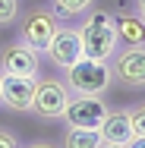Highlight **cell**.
<instances>
[{"label":"cell","instance_id":"6da1fadb","mask_svg":"<svg viewBox=\"0 0 145 148\" xmlns=\"http://www.w3.org/2000/svg\"><path fill=\"white\" fill-rule=\"evenodd\" d=\"M79 35H82V54L91 60H111L114 51L120 47L114 25V13L104 6H91L82 22H79Z\"/></svg>","mask_w":145,"mask_h":148},{"label":"cell","instance_id":"7a4b0ae2","mask_svg":"<svg viewBox=\"0 0 145 148\" xmlns=\"http://www.w3.org/2000/svg\"><path fill=\"white\" fill-rule=\"evenodd\" d=\"M63 82L73 95H85V98H101L111 88L114 73H111V60H91L82 57L73 63L69 69H63Z\"/></svg>","mask_w":145,"mask_h":148},{"label":"cell","instance_id":"3957f363","mask_svg":"<svg viewBox=\"0 0 145 148\" xmlns=\"http://www.w3.org/2000/svg\"><path fill=\"white\" fill-rule=\"evenodd\" d=\"M73 91L66 88L63 76H38L35 82V98H32V117L38 120H63V110L69 104Z\"/></svg>","mask_w":145,"mask_h":148},{"label":"cell","instance_id":"277c9868","mask_svg":"<svg viewBox=\"0 0 145 148\" xmlns=\"http://www.w3.org/2000/svg\"><path fill=\"white\" fill-rule=\"evenodd\" d=\"M57 29H60V19L54 16L51 6H32L25 16H19V41H25L38 54L47 51V44L57 35Z\"/></svg>","mask_w":145,"mask_h":148},{"label":"cell","instance_id":"5b68a950","mask_svg":"<svg viewBox=\"0 0 145 148\" xmlns=\"http://www.w3.org/2000/svg\"><path fill=\"white\" fill-rule=\"evenodd\" d=\"M111 73L120 88H145V44H120L111 57Z\"/></svg>","mask_w":145,"mask_h":148},{"label":"cell","instance_id":"8992f818","mask_svg":"<svg viewBox=\"0 0 145 148\" xmlns=\"http://www.w3.org/2000/svg\"><path fill=\"white\" fill-rule=\"evenodd\" d=\"M0 73L38 79L41 76V54L35 47H29L25 41H10L0 47Z\"/></svg>","mask_w":145,"mask_h":148},{"label":"cell","instance_id":"52a82bcc","mask_svg":"<svg viewBox=\"0 0 145 148\" xmlns=\"http://www.w3.org/2000/svg\"><path fill=\"white\" fill-rule=\"evenodd\" d=\"M47 60L57 66V69H69L73 63H79V60L85 57L82 54V35H79V25H60L57 35L51 38V44H47Z\"/></svg>","mask_w":145,"mask_h":148},{"label":"cell","instance_id":"ba28073f","mask_svg":"<svg viewBox=\"0 0 145 148\" xmlns=\"http://www.w3.org/2000/svg\"><path fill=\"white\" fill-rule=\"evenodd\" d=\"M107 104L101 98H85V95H73L66 110H63V123L66 126H79V129H98L104 117H107Z\"/></svg>","mask_w":145,"mask_h":148},{"label":"cell","instance_id":"9c48e42d","mask_svg":"<svg viewBox=\"0 0 145 148\" xmlns=\"http://www.w3.org/2000/svg\"><path fill=\"white\" fill-rule=\"evenodd\" d=\"M35 82H38V79L0 73V107H6V110H13V114H29L32 110V98H35Z\"/></svg>","mask_w":145,"mask_h":148},{"label":"cell","instance_id":"30bf717a","mask_svg":"<svg viewBox=\"0 0 145 148\" xmlns=\"http://www.w3.org/2000/svg\"><path fill=\"white\" fill-rule=\"evenodd\" d=\"M98 132H101V139H104V145H126L136 132H133V110H126V107H120V110H107V117L104 123L98 126Z\"/></svg>","mask_w":145,"mask_h":148},{"label":"cell","instance_id":"8fae6325","mask_svg":"<svg viewBox=\"0 0 145 148\" xmlns=\"http://www.w3.org/2000/svg\"><path fill=\"white\" fill-rule=\"evenodd\" d=\"M114 25H117L120 44H126V47L145 44V19L136 13V10H126V6L114 10Z\"/></svg>","mask_w":145,"mask_h":148},{"label":"cell","instance_id":"7c38bea8","mask_svg":"<svg viewBox=\"0 0 145 148\" xmlns=\"http://www.w3.org/2000/svg\"><path fill=\"white\" fill-rule=\"evenodd\" d=\"M63 148H104V139H101L98 129L66 126V132H63Z\"/></svg>","mask_w":145,"mask_h":148},{"label":"cell","instance_id":"4fadbf2b","mask_svg":"<svg viewBox=\"0 0 145 148\" xmlns=\"http://www.w3.org/2000/svg\"><path fill=\"white\" fill-rule=\"evenodd\" d=\"M95 3L98 0H51V10H54L57 19H79V16H85Z\"/></svg>","mask_w":145,"mask_h":148},{"label":"cell","instance_id":"5bb4252c","mask_svg":"<svg viewBox=\"0 0 145 148\" xmlns=\"http://www.w3.org/2000/svg\"><path fill=\"white\" fill-rule=\"evenodd\" d=\"M22 16V0H0V25H16Z\"/></svg>","mask_w":145,"mask_h":148},{"label":"cell","instance_id":"9a60e30c","mask_svg":"<svg viewBox=\"0 0 145 148\" xmlns=\"http://www.w3.org/2000/svg\"><path fill=\"white\" fill-rule=\"evenodd\" d=\"M0 148H22V139L10 126H0Z\"/></svg>","mask_w":145,"mask_h":148},{"label":"cell","instance_id":"2e32d148","mask_svg":"<svg viewBox=\"0 0 145 148\" xmlns=\"http://www.w3.org/2000/svg\"><path fill=\"white\" fill-rule=\"evenodd\" d=\"M133 132L136 136H145V104H139L133 110Z\"/></svg>","mask_w":145,"mask_h":148},{"label":"cell","instance_id":"e0dca14e","mask_svg":"<svg viewBox=\"0 0 145 148\" xmlns=\"http://www.w3.org/2000/svg\"><path fill=\"white\" fill-rule=\"evenodd\" d=\"M22 148H63V145H57V142H47V139H38V142H29V145H22Z\"/></svg>","mask_w":145,"mask_h":148},{"label":"cell","instance_id":"ac0fdd59","mask_svg":"<svg viewBox=\"0 0 145 148\" xmlns=\"http://www.w3.org/2000/svg\"><path fill=\"white\" fill-rule=\"evenodd\" d=\"M123 148H145V136H133V139H129Z\"/></svg>","mask_w":145,"mask_h":148},{"label":"cell","instance_id":"d6986e66","mask_svg":"<svg viewBox=\"0 0 145 148\" xmlns=\"http://www.w3.org/2000/svg\"><path fill=\"white\" fill-rule=\"evenodd\" d=\"M133 10H136V13L145 19V0H133Z\"/></svg>","mask_w":145,"mask_h":148},{"label":"cell","instance_id":"ffe728a7","mask_svg":"<svg viewBox=\"0 0 145 148\" xmlns=\"http://www.w3.org/2000/svg\"><path fill=\"white\" fill-rule=\"evenodd\" d=\"M104 148H120V145H104Z\"/></svg>","mask_w":145,"mask_h":148}]
</instances>
